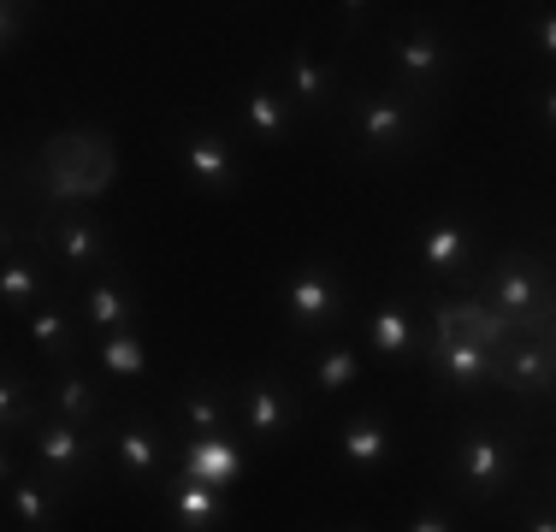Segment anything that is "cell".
Here are the masks:
<instances>
[{
	"label": "cell",
	"mask_w": 556,
	"mask_h": 532,
	"mask_svg": "<svg viewBox=\"0 0 556 532\" xmlns=\"http://www.w3.org/2000/svg\"><path fill=\"white\" fill-rule=\"evenodd\" d=\"M521 420L503 426V420H468L450 432L444 444V485L450 497H462L468 509H492L497 497H509L521 485Z\"/></svg>",
	"instance_id": "6da1fadb"
},
{
	"label": "cell",
	"mask_w": 556,
	"mask_h": 532,
	"mask_svg": "<svg viewBox=\"0 0 556 532\" xmlns=\"http://www.w3.org/2000/svg\"><path fill=\"white\" fill-rule=\"evenodd\" d=\"M468 296L492 302L515 326V338H545L551 319H556V266L539 249H497L468 278Z\"/></svg>",
	"instance_id": "7a4b0ae2"
},
{
	"label": "cell",
	"mask_w": 556,
	"mask_h": 532,
	"mask_svg": "<svg viewBox=\"0 0 556 532\" xmlns=\"http://www.w3.org/2000/svg\"><path fill=\"white\" fill-rule=\"evenodd\" d=\"M432 118H439V113H427L420 101H408L403 89L362 84V89L343 96L338 125H343V137H350L367 160H403V154H415L420 142H427Z\"/></svg>",
	"instance_id": "3957f363"
},
{
	"label": "cell",
	"mask_w": 556,
	"mask_h": 532,
	"mask_svg": "<svg viewBox=\"0 0 556 532\" xmlns=\"http://www.w3.org/2000/svg\"><path fill=\"white\" fill-rule=\"evenodd\" d=\"M456 65H462V53L439 24H403L386 42V72H391L386 84L403 89L408 101H420L427 113H439L444 89L456 84Z\"/></svg>",
	"instance_id": "277c9868"
},
{
	"label": "cell",
	"mask_w": 556,
	"mask_h": 532,
	"mask_svg": "<svg viewBox=\"0 0 556 532\" xmlns=\"http://www.w3.org/2000/svg\"><path fill=\"white\" fill-rule=\"evenodd\" d=\"M273 296H278V314H285L290 338H302V343L338 338V326L350 319V284H343V273L332 261H302Z\"/></svg>",
	"instance_id": "5b68a950"
},
{
	"label": "cell",
	"mask_w": 556,
	"mask_h": 532,
	"mask_svg": "<svg viewBox=\"0 0 556 532\" xmlns=\"http://www.w3.org/2000/svg\"><path fill=\"white\" fill-rule=\"evenodd\" d=\"M18 444H24V456H30L36 473H54V479H65V485H77V491L108 479V438L89 432V426L42 415Z\"/></svg>",
	"instance_id": "8992f818"
},
{
	"label": "cell",
	"mask_w": 556,
	"mask_h": 532,
	"mask_svg": "<svg viewBox=\"0 0 556 532\" xmlns=\"http://www.w3.org/2000/svg\"><path fill=\"white\" fill-rule=\"evenodd\" d=\"M101 438H108V473L125 479V485H161V479L178 468V456H172V438L166 426L149 415V408H130V415H113L101 426Z\"/></svg>",
	"instance_id": "52a82bcc"
},
{
	"label": "cell",
	"mask_w": 556,
	"mask_h": 532,
	"mask_svg": "<svg viewBox=\"0 0 556 532\" xmlns=\"http://www.w3.org/2000/svg\"><path fill=\"white\" fill-rule=\"evenodd\" d=\"M237 432L249 444H290L302 426V391L285 372H243L237 379Z\"/></svg>",
	"instance_id": "ba28073f"
},
{
	"label": "cell",
	"mask_w": 556,
	"mask_h": 532,
	"mask_svg": "<svg viewBox=\"0 0 556 532\" xmlns=\"http://www.w3.org/2000/svg\"><path fill=\"white\" fill-rule=\"evenodd\" d=\"M172 154H178V166L190 172V183L202 195H237L249 183V154L219 125H178L172 130Z\"/></svg>",
	"instance_id": "9c48e42d"
},
{
	"label": "cell",
	"mask_w": 556,
	"mask_h": 532,
	"mask_svg": "<svg viewBox=\"0 0 556 532\" xmlns=\"http://www.w3.org/2000/svg\"><path fill=\"white\" fill-rule=\"evenodd\" d=\"M0 479H7V527L12 532H60L65 527L77 485H65V479H54V473L18 468L12 444H7V461H0Z\"/></svg>",
	"instance_id": "30bf717a"
},
{
	"label": "cell",
	"mask_w": 556,
	"mask_h": 532,
	"mask_svg": "<svg viewBox=\"0 0 556 532\" xmlns=\"http://www.w3.org/2000/svg\"><path fill=\"white\" fill-rule=\"evenodd\" d=\"M415 266L432 278V284H462L480 273V225L468 213H439L432 225L415 231Z\"/></svg>",
	"instance_id": "8fae6325"
},
{
	"label": "cell",
	"mask_w": 556,
	"mask_h": 532,
	"mask_svg": "<svg viewBox=\"0 0 556 532\" xmlns=\"http://www.w3.org/2000/svg\"><path fill=\"white\" fill-rule=\"evenodd\" d=\"M278 84H285L290 106L302 113V125H338L343 96H350V89H343V77H338V65L320 60L308 36H302V42L285 53V65H278Z\"/></svg>",
	"instance_id": "7c38bea8"
},
{
	"label": "cell",
	"mask_w": 556,
	"mask_h": 532,
	"mask_svg": "<svg viewBox=\"0 0 556 532\" xmlns=\"http://www.w3.org/2000/svg\"><path fill=\"white\" fill-rule=\"evenodd\" d=\"M427 372H432V384L450 396H485V391H497V379H503V355L497 350H480V343H468V338H450V331H427Z\"/></svg>",
	"instance_id": "4fadbf2b"
},
{
	"label": "cell",
	"mask_w": 556,
	"mask_h": 532,
	"mask_svg": "<svg viewBox=\"0 0 556 532\" xmlns=\"http://www.w3.org/2000/svg\"><path fill=\"white\" fill-rule=\"evenodd\" d=\"M77 319H84V338H113V331H137V314H142V290L130 278V266L118 261L108 273H96L84 290H77Z\"/></svg>",
	"instance_id": "5bb4252c"
},
{
	"label": "cell",
	"mask_w": 556,
	"mask_h": 532,
	"mask_svg": "<svg viewBox=\"0 0 556 532\" xmlns=\"http://www.w3.org/2000/svg\"><path fill=\"white\" fill-rule=\"evenodd\" d=\"M54 296H65V284H60V266L42 243L0 249V308H7V319H24L30 308H42Z\"/></svg>",
	"instance_id": "9a60e30c"
},
{
	"label": "cell",
	"mask_w": 556,
	"mask_h": 532,
	"mask_svg": "<svg viewBox=\"0 0 556 532\" xmlns=\"http://www.w3.org/2000/svg\"><path fill=\"white\" fill-rule=\"evenodd\" d=\"M237 384L231 379H214V372H195V379L178 384L172 396V432L178 438H219V432H237Z\"/></svg>",
	"instance_id": "2e32d148"
},
{
	"label": "cell",
	"mask_w": 556,
	"mask_h": 532,
	"mask_svg": "<svg viewBox=\"0 0 556 532\" xmlns=\"http://www.w3.org/2000/svg\"><path fill=\"white\" fill-rule=\"evenodd\" d=\"M48 415L54 420H72V426H89V432H101V426L113 420V396H108V379L101 372H89L84 362L77 367H54L48 372Z\"/></svg>",
	"instance_id": "e0dca14e"
},
{
	"label": "cell",
	"mask_w": 556,
	"mask_h": 532,
	"mask_svg": "<svg viewBox=\"0 0 556 532\" xmlns=\"http://www.w3.org/2000/svg\"><path fill=\"white\" fill-rule=\"evenodd\" d=\"M362 343L379 362H420V355H427V314H415L403 296H386V302L367 308Z\"/></svg>",
	"instance_id": "ac0fdd59"
},
{
	"label": "cell",
	"mask_w": 556,
	"mask_h": 532,
	"mask_svg": "<svg viewBox=\"0 0 556 532\" xmlns=\"http://www.w3.org/2000/svg\"><path fill=\"white\" fill-rule=\"evenodd\" d=\"M237 125L249 130V142H255V149H285V142H296L302 113L290 106V96H285V84H278V77H255V84L237 96Z\"/></svg>",
	"instance_id": "d6986e66"
},
{
	"label": "cell",
	"mask_w": 556,
	"mask_h": 532,
	"mask_svg": "<svg viewBox=\"0 0 556 532\" xmlns=\"http://www.w3.org/2000/svg\"><path fill=\"white\" fill-rule=\"evenodd\" d=\"M154 497H161V515H166L172 532H219L225 521H231L225 491L202 485V479H190V473H178V468L154 485Z\"/></svg>",
	"instance_id": "ffe728a7"
},
{
	"label": "cell",
	"mask_w": 556,
	"mask_h": 532,
	"mask_svg": "<svg viewBox=\"0 0 556 532\" xmlns=\"http://www.w3.org/2000/svg\"><path fill=\"white\" fill-rule=\"evenodd\" d=\"M24 343L36 350V362L54 367H77L84 362V319H77V302L72 296H54L42 308L24 314Z\"/></svg>",
	"instance_id": "44dd1931"
},
{
	"label": "cell",
	"mask_w": 556,
	"mask_h": 532,
	"mask_svg": "<svg viewBox=\"0 0 556 532\" xmlns=\"http://www.w3.org/2000/svg\"><path fill=\"white\" fill-rule=\"evenodd\" d=\"M332 444H338V461H343V468L374 479V473H386L391 461H396V426H391L386 408H355V415L338 426Z\"/></svg>",
	"instance_id": "7402d4cb"
},
{
	"label": "cell",
	"mask_w": 556,
	"mask_h": 532,
	"mask_svg": "<svg viewBox=\"0 0 556 532\" xmlns=\"http://www.w3.org/2000/svg\"><path fill=\"white\" fill-rule=\"evenodd\" d=\"M497 391L509 396L515 408H539L545 396H556V355L545 338H515L503 350V379Z\"/></svg>",
	"instance_id": "603a6c76"
},
{
	"label": "cell",
	"mask_w": 556,
	"mask_h": 532,
	"mask_svg": "<svg viewBox=\"0 0 556 532\" xmlns=\"http://www.w3.org/2000/svg\"><path fill=\"white\" fill-rule=\"evenodd\" d=\"M178 473L202 479V485H214L231 497V485H243L249 473V449L237 432H219V438H184L178 444Z\"/></svg>",
	"instance_id": "cb8c5ba5"
},
{
	"label": "cell",
	"mask_w": 556,
	"mask_h": 532,
	"mask_svg": "<svg viewBox=\"0 0 556 532\" xmlns=\"http://www.w3.org/2000/svg\"><path fill=\"white\" fill-rule=\"evenodd\" d=\"M362 372H367V355L355 350V343H343V338L314 343L308 362H302V379H308L314 396H350L355 384H362Z\"/></svg>",
	"instance_id": "d4e9b609"
},
{
	"label": "cell",
	"mask_w": 556,
	"mask_h": 532,
	"mask_svg": "<svg viewBox=\"0 0 556 532\" xmlns=\"http://www.w3.org/2000/svg\"><path fill=\"white\" fill-rule=\"evenodd\" d=\"M42 391H48L42 379H30L18 362H7V372H0V432H7V444H18V438L48 415Z\"/></svg>",
	"instance_id": "484cf974"
},
{
	"label": "cell",
	"mask_w": 556,
	"mask_h": 532,
	"mask_svg": "<svg viewBox=\"0 0 556 532\" xmlns=\"http://www.w3.org/2000/svg\"><path fill=\"white\" fill-rule=\"evenodd\" d=\"M96 355V372L108 384H149V343L137 331H113V338H96L89 343Z\"/></svg>",
	"instance_id": "4316f807"
},
{
	"label": "cell",
	"mask_w": 556,
	"mask_h": 532,
	"mask_svg": "<svg viewBox=\"0 0 556 532\" xmlns=\"http://www.w3.org/2000/svg\"><path fill=\"white\" fill-rule=\"evenodd\" d=\"M527 48H533L556 77V7H539L533 18H527Z\"/></svg>",
	"instance_id": "83f0119b"
},
{
	"label": "cell",
	"mask_w": 556,
	"mask_h": 532,
	"mask_svg": "<svg viewBox=\"0 0 556 532\" xmlns=\"http://www.w3.org/2000/svg\"><path fill=\"white\" fill-rule=\"evenodd\" d=\"M527 118H533V130L545 142H556V77H545V84L527 96Z\"/></svg>",
	"instance_id": "f1b7e54d"
},
{
	"label": "cell",
	"mask_w": 556,
	"mask_h": 532,
	"mask_svg": "<svg viewBox=\"0 0 556 532\" xmlns=\"http://www.w3.org/2000/svg\"><path fill=\"white\" fill-rule=\"evenodd\" d=\"M515 532H556V503L545 497V491L521 497V509H515Z\"/></svg>",
	"instance_id": "f546056e"
},
{
	"label": "cell",
	"mask_w": 556,
	"mask_h": 532,
	"mask_svg": "<svg viewBox=\"0 0 556 532\" xmlns=\"http://www.w3.org/2000/svg\"><path fill=\"white\" fill-rule=\"evenodd\" d=\"M403 532H456V509H450V503H420L403 521Z\"/></svg>",
	"instance_id": "4dcf8cb0"
},
{
	"label": "cell",
	"mask_w": 556,
	"mask_h": 532,
	"mask_svg": "<svg viewBox=\"0 0 556 532\" xmlns=\"http://www.w3.org/2000/svg\"><path fill=\"white\" fill-rule=\"evenodd\" d=\"M18 36H24V7H7V53L18 48Z\"/></svg>",
	"instance_id": "1f68e13d"
},
{
	"label": "cell",
	"mask_w": 556,
	"mask_h": 532,
	"mask_svg": "<svg viewBox=\"0 0 556 532\" xmlns=\"http://www.w3.org/2000/svg\"><path fill=\"white\" fill-rule=\"evenodd\" d=\"M362 0H350V7H338V24H343V36H355V24H362Z\"/></svg>",
	"instance_id": "d6a6232c"
},
{
	"label": "cell",
	"mask_w": 556,
	"mask_h": 532,
	"mask_svg": "<svg viewBox=\"0 0 556 532\" xmlns=\"http://www.w3.org/2000/svg\"><path fill=\"white\" fill-rule=\"evenodd\" d=\"M539 491H545V497L556 503V456L545 461V473H539Z\"/></svg>",
	"instance_id": "836d02e7"
},
{
	"label": "cell",
	"mask_w": 556,
	"mask_h": 532,
	"mask_svg": "<svg viewBox=\"0 0 556 532\" xmlns=\"http://www.w3.org/2000/svg\"><path fill=\"white\" fill-rule=\"evenodd\" d=\"M545 243H551V261H556V225H551V231H545Z\"/></svg>",
	"instance_id": "e575fe53"
},
{
	"label": "cell",
	"mask_w": 556,
	"mask_h": 532,
	"mask_svg": "<svg viewBox=\"0 0 556 532\" xmlns=\"http://www.w3.org/2000/svg\"><path fill=\"white\" fill-rule=\"evenodd\" d=\"M545 343H551V355H556V319H551V331H545Z\"/></svg>",
	"instance_id": "d590c367"
},
{
	"label": "cell",
	"mask_w": 556,
	"mask_h": 532,
	"mask_svg": "<svg viewBox=\"0 0 556 532\" xmlns=\"http://www.w3.org/2000/svg\"><path fill=\"white\" fill-rule=\"evenodd\" d=\"M332 532H374V527H332Z\"/></svg>",
	"instance_id": "8d00e7d4"
}]
</instances>
